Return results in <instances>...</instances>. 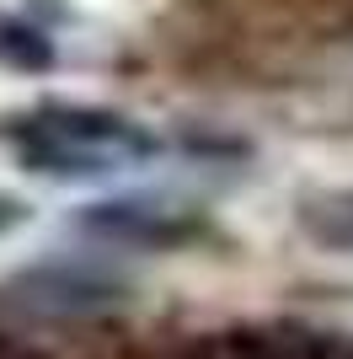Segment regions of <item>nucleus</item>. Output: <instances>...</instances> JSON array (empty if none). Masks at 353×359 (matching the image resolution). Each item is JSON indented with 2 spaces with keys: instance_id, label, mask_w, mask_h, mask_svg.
<instances>
[{
  "instance_id": "obj_1",
  "label": "nucleus",
  "mask_w": 353,
  "mask_h": 359,
  "mask_svg": "<svg viewBox=\"0 0 353 359\" xmlns=\"http://www.w3.org/2000/svg\"><path fill=\"white\" fill-rule=\"evenodd\" d=\"M16 145H22V161L32 172H48V177H97L107 166L129 161V156H150L155 140L139 135L129 118L102 113V107L48 102L32 118H22Z\"/></svg>"
},
{
  "instance_id": "obj_2",
  "label": "nucleus",
  "mask_w": 353,
  "mask_h": 359,
  "mask_svg": "<svg viewBox=\"0 0 353 359\" xmlns=\"http://www.w3.org/2000/svg\"><path fill=\"white\" fill-rule=\"evenodd\" d=\"M91 225H102L113 236H129V241H182L193 231V220H176V215L155 210V204H102L91 215Z\"/></svg>"
},
{
  "instance_id": "obj_3",
  "label": "nucleus",
  "mask_w": 353,
  "mask_h": 359,
  "mask_svg": "<svg viewBox=\"0 0 353 359\" xmlns=\"http://www.w3.org/2000/svg\"><path fill=\"white\" fill-rule=\"evenodd\" d=\"M300 225L321 247H342L353 252V188H332V194H316L300 204Z\"/></svg>"
},
{
  "instance_id": "obj_4",
  "label": "nucleus",
  "mask_w": 353,
  "mask_h": 359,
  "mask_svg": "<svg viewBox=\"0 0 353 359\" xmlns=\"http://www.w3.org/2000/svg\"><path fill=\"white\" fill-rule=\"evenodd\" d=\"M0 65H6V70H48V65H54V43H48L32 22L0 11Z\"/></svg>"
}]
</instances>
